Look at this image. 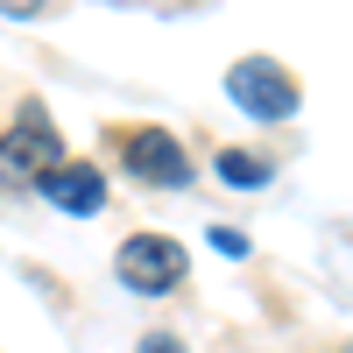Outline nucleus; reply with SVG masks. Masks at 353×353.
Segmentation results:
<instances>
[{
    "mask_svg": "<svg viewBox=\"0 0 353 353\" xmlns=\"http://www.w3.org/2000/svg\"><path fill=\"white\" fill-rule=\"evenodd\" d=\"M50 0H0V14H43Z\"/></svg>",
    "mask_w": 353,
    "mask_h": 353,
    "instance_id": "9",
    "label": "nucleus"
},
{
    "mask_svg": "<svg viewBox=\"0 0 353 353\" xmlns=\"http://www.w3.org/2000/svg\"><path fill=\"white\" fill-rule=\"evenodd\" d=\"M346 353H353V339H346Z\"/></svg>",
    "mask_w": 353,
    "mask_h": 353,
    "instance_id": "10",
    "label": "nucleus"
},
{
    "mask_svg": "<svg viewBox=\"0 0 353 353\" xmlns=\"http://www.w3.org/2000/svg\"><path fill=\"white\" fill-rule=\"evenodd\" d=\"M134 353H184V346H176V339H170V332H149V339H141V346H134Z\"/></svg>",
    "mask_w": 353,
    "mask_h": 353,
    "instance_id": "8",
    "label": "nucleus"
},
{
    "mask_svg": "<svg viewBox=\"0 0 353 353\" xmlns=\"http://www.w3.org/2000/svg\"><path fill=\"white\" fill-rule=\"evenodd\" d=\"M184 248L176 241H163V233H134V241L121 248V261H113V276H121L134 297H170L176 283H184Z\"/></svg>",
    "mask_w": 353,
    "mask_h": 353,
    "instance_id": "2",
    "label": "nucleus"
},
{
    "mask_svg": "<svg viewBox=\"0 0 353 353\" xmlns=\"http://www.w3.org/2000/svg\"><path fill=\"white\" fill-rule=\"evenodd\" d=\"M121 163H128V176H141V184H170V191L191 184L184 141H176L170 128H134V134H121Z\"/></svg>",
    "mask_w": 353,
    "mask_h": 353,
    "instance_id": "4",
    "label": "nucleus"
},
{
    "mask_svg": "<svg viewBox=\"0 0 353 353\" xmlns=\"http://www.w3.org/2000/svg\"><path fill=\"white\" fill-rule=\"evenodd\" d=\"M212 248H219V254H248V233H241V226H212Z\"/></svg>",
    "mask_w": 353,
    "mask_h": 353,
    "instance_id": "7",
    "label": "nucleus"
},
{
    "mask_svg": "<svg viewBox=\"0 0 353 353\" xmlns=\"http://www.w3.org/2000/svg\"><path fill=\"white\" fill-rule=\"evenodd\" d=\"M0 163H8V170H21V176H36V184H43L57 163H64V141H57L50 113H43L36 99H28V106L14 113V128L0 134Z\"/></svg>",
    "mask_w": 353,
    "mask_h": 353,
    "instance_id": "3",
    "label": "nucleus"
},
{
    "mask_svg": "<svg viewBox=\"0 0 353 353\" xmlns=\"http://www.w3.org/2000/svg\"><path fill=\"white\" fill-rule=\"evenodd\" d=\"M212 170L226 176V184H241V191H261V184L276 176V170H269V156H254V149H219V156H212Z\"/></svg>",
    "mask_w": 353,
    "mask_h": 353,
    "instance_id": "6",
    "label": "nucleus"
},
{
    "mask_svg": "<svg viewBox=\"0 0 353 353\" xmlns=\"http://www.w3.org/2000/svg\"><path fill=\"white\" fill-rule=\"evenodd\" d=\"M43 198L57 205V212H71V219H92L106 205V176H99V163H57L43 176Z\"/></svg>",
    "mask_w": 353,
    "mask_h": 353,
    "instance_id": "5",
    "label": "nucleus"
},
{
    "mask_svg": "<svg viewBox=\"0 0 353 353\" xmlns=\"http://www.w3.org/2000/svg\"><path fill=\"white\" fill-rule=\"evenodd\" d=\"M226 99L248 113V121H290L297 113V78H290L276 57H241V64L226 71Z\"/></svg>",
    "mask_w": 353,
    "mask_h": 353,
    "instance_id": "1",
    "label": "nucleus"
}]
</instances>
